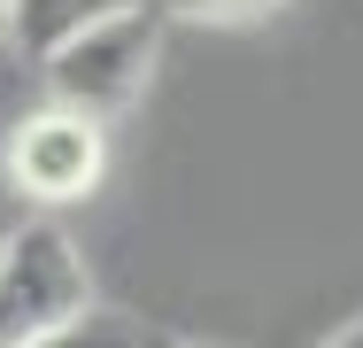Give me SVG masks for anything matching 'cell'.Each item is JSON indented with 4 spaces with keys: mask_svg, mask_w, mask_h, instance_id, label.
Masks as SVG:
<instances>
[{
    "mask_svg": "<svg viewBox=\"0 0 363 348\" xmlns=\"http://www.w3.org/2000/svg\"><path fill=\"white\" fill-rule=\"evenodd\" d=\"M132 348H209V341H194V333H140Z\"/></svg>",
    "mask_w": 363,
    "mask_h": 348,
    "instance_id": "7",
    "label": "cell"
},
{
    "mask_svg": "<svg viewBox=\"0 0 363 348\" xmlns=\"http://www.w3.org/2000/svg\"><path fill=\"white\" fill-rule=\"evenodd\" d=\"M317 348H363V317H356V325H340L333 341H317Z\"/></svg>",
    "mask_w": 363,
    "mask_h": 348,
    "instance_id": "8",
    "label": "cell"
},
{
    "mask_svg": "<svg viewBox=\"0 0 363 348\" xmlns=\"http://www.w3.org/2000/svg\"><path fill=\"white\" fill-rule=\"evenodd\" d=\"M155 8L178 16V23H247V16H271L286 0H155Z\"/></svg>",
    "mask_w": 363,
    "mask_h": 348,
    "instance_id": "6",
    "label": "cell"
},
{
    "mask_svg": "<svg viewBox=\"0 0 363 348\" xmlns=\"http://www.w3.org/2000/svg\"><path fill=\"white\" fill-rule=\"evenodd\" d=\"M116 8H140V0H16V16H8V39L39 62V55H55L62 39H77L85 23H101V16H116Z\"/></svg>",
    "mask_w": 363,
    "mask_h": 348,
    "instance_id": "4",
    "label": "cell"
},
{
    "mask_svg": "<svg viewBox=\"0 0 363 348\" xmlns=\"http://www.w3.org/2000/svg\"><path fill=\"white\" fill-rule=\"evenodd\" d=\"M162 8L140 0V8H116V16H101V23H85L77 39H62L55 55H39L47 70V93L77 109V116H124L132 101H140L147 85H155V62H162Z\"/></svg>",
    "mask_w": 363,
    "mask_h": 348,
    "instance_id": "1",
    "label": "cell"
},
{
    "mask_svg": "<svg viewBox=\"0 0 363 348\" xmlns=\"http://www.w3.org/2000/svg\"><path fill=\"white\" fill-rule=\"evenodd\" d=\"M132 341H140L132 317H116V310H85L77 325H62V333H47V341H31V348H132Z\"/></svg>",
    "mask_w": 363,
    "mask_h": 348,
    "instance_id": "5",
    "label": "cell"
},
{
    "mask_svg": "<svg viewBox=\"0 0 363 348\" xmlns=\"http://www.w3.org/2000/svg\"><path fill=\"white\" fill-rule=\"evenodd\" d=\"M8 16H16V0H0V39H8Z\"/></svg>",
    "mask_w": 363,
    "mask_h": 348,
    "instance_id": "9",
    "label": "cell"
},
{
    "mask_svg": "<svg viewBox=\"0 0 363 348\" xmlns=\"http://www.w3.org/2000/svg\"><path fill=\"white\" fill-rule=\"evenodd\" d=\"M93 302V271L77 256V240L55 217H23L0 240V348H31L47 333L77 325Z\"/></svg>",
    "mask_w": 363,
    "mask_h": 348,
    "instance_id": "2",
    "label": "cell"
},
{
    "mask_svg": "<svg viewBox=\"0 0 363 348\" xmlns=\"http://www.w3.org/2000/svg\"><path fill=\"white\" fill-rule=\"evenodd\" d=\"M108 170V132L101 116H77L62 101H47L39 116H23L16 139H8V186L39 209H62V202H85Z\"/></svg>",
    "mask_w": 363,
    "mask_h": 348,
    "instance_id": "3",
    "label": "cell"
}]
</instances>
